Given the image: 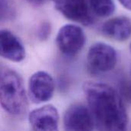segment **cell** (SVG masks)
I'll return each mask as SVG.
<instances>
[{
  "mask_svg": "<svg viewBox=\"0 0 131 131\" xmlns=\"http://www.w3.org/2000/svg\"><path fill=\"white\" fill-rule=\"evenodd\" d=\"M55 8L70 21L89 26L95 21L89 0H54Z\"/></svg>",
  "mask_w": 131,
  "mask_h": 131,
  "instance_id": "5",
  "label": "cell"
},
{
  "mask_svg": "<svg viewBox=\"0 0 131 131\" xmlns=\"http://www.w3.org/2000/svg\"><path fill=\"white\" fill-rule=\"evenodd\" d=\"M0 104L13 116L22 115L27 110L28 101L23 81L14 71H6L0 78Z\"/></svg>",
  "mask_w": 131,
  "mask_h": 131,
  "instance_id": "2",
  "label": "cell"
},
{
  "mask_svg": "<svg viewBox=\"0 0 131 131\" xmlns=\"http://www.w3.org/2000/svg\"><path fill=\"white\" fill-rule=\"evenodd\" d=\"M15 8L11 0H0V21L13 17Z\"/></svg>",
  "mask_w": 131,
  "mask_h": 131,
  "instance_id": "12",
  "label": "cell"
},
{
  "mask_svg": "<svg viewBox=\"0 0 131 131\" xmlns=\"http://www.w3.org/2000/svg\"><path fill=\"white\" fill-rule=\"evenodd\" d=\"M118 92L123 101L131 104V79H126L121 81Z\"/></svg>",
  "mask_w": 131,
  "mask_h": 131,
  "instance_id": "13",
  "label": "cell"
},
{
  "mask_svg": "<svg viewBox=\"0 0 131 131\" xmlns=\"http://www.w3.org/2000/svg\"><path fill=\"white\" fill-rule=\"evenodd\" d=\"M117 63V53L114 48L104 42L93 44L87 54V66L92 74L111 71Z\"/></svg>",
  "mask_w": 131,
  "mask_h": 131,
  "instance_id": "3",
  "label": "cell"
},
{
  "mask_svg": "<svg viewBox=\"0 0 131 131\" xmlns=\"http://www.w3.org/2000/svg\"><path fill=\"white\" fill-rule=\"evenodd\" d=\"M64 131H93L95 127L88 107L75 104L70 106L63 117Z\"/></svg>",
  "mask_w": 131,
  "mask_h": 131,
  "instance_id": "7",
  "label": "cell"
},
{
  "mask_svg": "<svg viewBox=\"0 0 131 131\" xmlns=\"http://www.w3.org/2000/svg\"><path fill=\"white\" fill-rule=\"evenodd\" d=\"M0 57L13 62H21L25 58L24 45L8 30H0Z\"/></svg>",
  "mask_w": 131,
  "mask_h": 131,
  "instance_id": "9",
  "label": "cell"
},
{
  "mask_svg": "<svg viewBox=\"0 0 131 131\" xmlns=\"http://www.w3.org/2000/svg\"><path fill=\"white\" fill-rule=\"evenodd\" d=\"M27 1L33 5H41L48 0H27Z\"/></svg>",
  "mask_w": 131,
  "mask_h": 131,
  "instance_id": "16",
  "label": "cell"
},
{
  "mask_svg": "<svg viewBox=\"0 0 131 131\" xmlns=\"http://www.w3.org/2000/svg\"><path fill=\"white\" fill-rule=\"evenodd\" d=\"M91 9L95 17L111 16L116 8L114 0H89Z\"/></svg>",
  "mask_w": 131,
  "mask_h": 131,
  "instance_id": "11",
  "label": "cell"
},
{
  "mask_svg": "<svg viewBox=\"0 0 131 131\" xmlns=\"http://www.w3.org/2000/svg\"><path fill=\"white\" fill-rule=\"evenodd\" d=\"M55 89L53 78L45 71L34 73L28 81V95L35 104L45 103L51 99Z\"/></svg>",
  "mask_w": 131,
  "mask_h": 131,
  "instance_id": "6",
  "label": "cell"
},
{
  "mask_svg": "<svg viewBox=\"0 0 131 131\" xmlns=\"http://www.w3.org/2000/svg\"><path fill=\"white\" fill-rule=\"evenodd\" d=\"M130 52H131V43H130Z\"/></svg>",
  "mask_w": 131,
  "mask_h": 131,
  "instance_id": "17",
  "label": "cell"
},
{
  "mask_svg": "<svg viewBox=\"0 0 131 131\" xmlns=\"http://www.w3.org/2000/svg\"><path fill=\"white\" fill-rule=\"evenodd\" d=\"M28 121L33 131H59V114L51 104L31 111Z\"/></svg>",
  "mask_w": 131,
  "mask_h": 131,
  "instance_id": "8",
  "label": "cell"
},
{
  "mask_svg": "<svg viewBox=\"0 0 131 131\" xmlns=\"http://www.w3.org/2000/svg\"><path fill=\"white\" fill-rule=\"evenodd\" d=\"M83 91L98 131H127V111L116 89L104 83L87 81Z\"/></svg>",
  "mask_w": 131,
  "mask_h": 131,
  "instance_id": "1",
  "label": "cell"
},
{
  "mask_svg": "<svg viewBox=\"0 0 131 131\" xmlns=\"http://www.w3.org/2000/svg\"><path fill=\"white\" fill-rule=\"evenodd\" d=\"M51 34V25L48 22H43L38 28V37L41 40H46Z\"/></svg>",
  "mask_w": 131,
  "mask_h": 131,
  "instance_id": "14",
  "label": "cell"
},
{
  "mask_svg": "<svg viewBox=\"0 0 131 131\" xmlns=\"http://www.w3.org/2000/svg\"><path fill=\"white\" fill-rule=\"evenodd\" d=\"M118 2L124 8L131 11V0H118Z\"/></svg>",
  "mask_w": 131,
  "mask_h": 131,
  "instance_id": "15",
  "label": "cell"
},
{
  "mask_svg": "<svg viewBox=\"0 0 131 131\" xmlns=\"http://www.w3.org/2000/svg\"><path fill=\"white\" fill-rule=\"evenodd\" d=\"M101 33L106 38L117 41H125L131 37V20L126 16H117L104 22Z\"/></svg>",
  "mask_w": 131,
  "mask_h": 131,
  "instance_id": "10",
  "label": "cell"
},
{
  "mask_svg": "<svg viewBox=\"0 0 131 131\" xmlns=\"http://www.w3.org/2000/svg\"><path fill=\"white\" fill-rule=\"evenodd\" d=\"M86 43V35L84 30L76 25L62 26L56 37V45L59 51L66 56L72 57L83 49Z\"/></svg>",
  "mask_w": 131,
  "mask_h": 131,
  "instance_id": "4",
  "label": "cell"
}]
</instances>
